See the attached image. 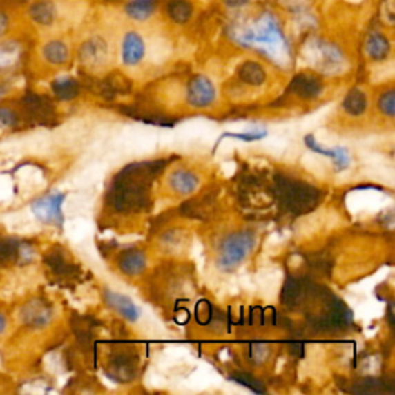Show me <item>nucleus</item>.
I'll use <instances>...</instances> for the list:
<instances>
[{
  "label": "nucleus",
  "mask_w": 395,
  "mask_h": 395,
  "mask_svg": "<svg viewBox=\"0 0 395 395\" xmlns=\"http://www.w3.org/2000/svg\"><path fill=\"white\" fill-rule=\"evenodd\" d=\"M167 161L131 164L111 182L108 204L119 213H135L148 207L150 186Z\"/></svg>",
  "instance_id": "nucleus-1"
},
{
  "label": "nucleus",
  "mask_w": 395,
  "mask_h": 395,
  "mask_svg": "<svg viewBox=\"0 0 395 395\" xmlns=\"http://www.w3.org/2000/svg\"><path fill=\"white\" fill-rule=\"evenodd\" d=\"M273 192L281 201V206L292 215L311 212L321 201V192L317 187L285 175L275 176Z\"/></svg>",
  "instance_id": "nucleus-2"
},
{
  "label": "nucleus",
  "mask_w": 395,
  "mask_h": 395,
  "mask_svg": "<svg viewBox=\"0 0 395 395\" xmlns=\"http://www.w3.org/2000/svg\"><path fill=\"white\" fill-rule=\"evenodd\" d=\"M236 39L242 44H258L262 45V47L273 48V51H278V48L285 47L286 44L278 22L269 12H264L252 26L236 30Z\"/></svg>",
  "instance_id": "nucleus-3"
},
{
  "label": "nucleus",
  "mask_w": 395,
  "mask_h": 395,
  "mask_svg": "<svg viewBox=\"0 0 395 395\" xmlns=\"http://www.w3.org/2000/svg\"><path fill=\"white\" fill-rule=\"evenodd\" d=\"M255 246V236L252 232H238L227 236L222 241L218 255V266L222 271H233L238 267L246 256L252 252Z\"/></svg>",
  "instance_id": "nucleus-4"
},
{
  "label": "nucleus",
  "mask_w": 395,
  "mask_h": 395,
  "mask_svg": "<svg viewBox=\"0 0 395 395\" xmlns=\"http://www.w3.org/2000/svg\"><path fill=\"white\" fill-rule=\"evenodd\" d=\"M62 202L64 195L61 193H51L47 196H42L32 202V213L37 216L45 224H57L61 226L64 222L62 215Z\"/></svg>",
  "instance_id": "nucleus-5"
},
{
  "label": "nucleus",
  "mask_w": 395,
  "mask_h": 395,
  "mask_svg": "<svg viewBox=\"0 0 395 395\" xmlns=\"http://www.w3.org/2000/svg\"><path fill=\"white\" fill-rule=\"evenodd\" d=\"M26 116L37 124H47L55 119V108L47 97L36 93H28L22 99Z\"/></svg>",
  "instance_id": "nucleus-6"
},
{
  "label": "nucleus",
  "mask_w": 395,
  "mask_h": 395,
  "mask_svg": "<svg viewBox=\"0 0 395 395\" xmlns=\"http://www.w3.org/2000/svg\"><path fill=\"white\" fill-rule=\"evenodd\" d=\"M311 286L307 281L295 276H289L285 287L281 292V301L287 309H298L301 307L309 298L311 293Z\"/></svg>",
  "instance_id": "nucleus-7"
},
{
  "label": "nucleus",
  "mask_w": 395,
  "mask_h": 395,
  "mask_svg": "<svg viewBox=\"0 0 395 395\" xmlns=\"http://www.w3.org/2000/svg\"><path fill=\"white\" fill-rule=\"evenodd\" d=\"M187 101L193 107H207L215 101L213 84L204 76H195L189 84Z\"/></svg>",
  "instance_id": "nucleus-8"
},
{
  "label": "nucleus",
  "mask_w": 395,
  "mask_h": 395,
  "mask_svg": "<svg viewBox=\"0 0 395 395\" xmlns=\"http://www.w3.org/2000/svg\"><path fill=\"white\" fill-rule=\"evenodd\" d=\"M136 357L128 352H117L110 358V377L116 381H130L136 375Z\"/></svg>",
  "instance_id": "nucleus-9"
},
{
  "label": "nucleus",
  "mask_w": 395,
  "mask_h": 395,
  "mask_svg": "<svg viewBox=\"0 0 395 395\" xmlns=\"http://www.w3.org/2000/svg\"><path fill=\"white\" fill-rule=\"evenodd\" d=\"M146 55V45L142 37L135 31H130L124 36L122 41V61L125 65H136L142 61Z\"/></svg>",
  "instance_id": "nucleus-10"
},
{
  "label": "nucleus",
  "mask_w": 395,
  "mask_h": 395,
  "mask_svg": "<svg viewBox=\"0 0 395 395\" xmlns=\"http://www.w3.org/2000/svg\"><path fill=\"white\" fill-rule=\"evenodd\" d=\"M22 320L25 325L32 327H42L48 325L51 320V309L41 300L31 301L28 306L23 307Z\"/></svg>",
  "instance_id": "nucleus-11"
},
{
  "label": "nucleus",
  "mask_w": 395,
  "mask_h": 395,
  "mask_svg": "<svg viewBox=\"0 0 395 395\" xmlns=\"http://www.w3.org/2000/svg\"><path fill=\"white\" fill-rule=\"evenodd\" d=\"M105 301H107V305L111 309L119 312L125 320L136 321L139 318V309H137L135 302L127 298V296L116 292H105Z\"/></svg>",
  "instance_id": "nucleus-12"
},
{
  "label": "nucleus",
  "mask_w": 395,
  "mask_h": 395,
  "mask_svg": "<svg viewBox=\"0 0 395 395\" xmlns=\"http://www.w3.org/2000/svg\"><path fill=\"white\" fill-rule=\"evenodd\" d=\"M322 85L317 77L312 75H300L291 84V91L302 99H314L321 93Z\"/></svg>",
  "instance_id": "nucleus-13"
},
{
  "label": "nucleus",
  "mask_w": 395,
  "mask_h": 395,
  "mask_svg": "<svg viewBox=\"0 0 395 395\" xmlns=\"http://www.w3.org/2000/svg\"><path fill=\"white\" fill-rule=\"evenodd\" d=\"M117 264L125 275H137L146 267V255L139 249H127L121 253Z\"/></svg>",
  "instance_id": "nucleus-14"
},
{
  "label": "nucleus",
  "mask_w": 395,
  "mask_h": 395,
  "mask_svg": "<svg viewBox=\"0 0 395 395\" xmlns=\"http://www.w3.org/2000/svg\"><path fill=\"white\" fill-rule=\"evenodd\" d=\"M215 206V196L213 195H202L198 200L187 201L181 207V212L184 215L190 216V218H200L204 220L206 216L212 212V209Z\"/></svg>",
  "instance_id": "nucleus-15"
},
{
  "label": "nucleus",
  "mask_w": 395,
  "mask_h": 395,
  "mask_svg": "<svg viewBox=\"0 0 395 395\" xmlns=\"http://www.w3.org/2000/svg\"><path fill=\"white\" fill-rule=\"evenodd\" d=\"M81 57L85 64L88 65H101L107 57V45L102 39H91L85 42L81 50Z\"/></svg>",
  "instance_id": "nucleus-16"
},
{
  "label": "nucleus",
  "mask_w": 395,
  "mask_h": 395,
  "mask_svg": "<svg viewBox=\"0 0 395 395\" xmlns=\"http://www.w3.org/2000/svg\"><path fill=\"white\" fill-rule=\"evenodd\" d=\"M45 262H47L48 267L51 269V272L61 276V278H70V276H75L76 273V266L71 264L70 261H67L62 252L59 250H52L47 256H45Z\"/></svg>",
  "instance_id": "nucleus-17"
},
{
  "label": "nucleus",
  "mask_w": 395,
  "mask_h": 395,
  "mask_svg": "<svg viewBox=\"0 0 395 395\" xmlns=\"http://www.w3.org/2000/svg\"><path fill=\"white\" fill-rule=\"evenodd\" d=\"M306 146L311 150L317 151V153L332 157L335 166H337L338 170H345L349 166V155L345 148H340V147L338 148H325V147H321V146H318L317 142H315L314 136H311V135L306 137Z\"/></svg>",
  "instance_id": "nucleus-18"
},
{
  "label": "nucleus",
  "mask_w": 395,
  "mask_h": 395,
  "mask_svg": "<svg viewBox=\"0 0 395 395\" xmlns=\"http://www.w3.org/2000/svg\"><path fill=\"white\" fill-rule=\"evenodd\" d=\"M19 59H21V45L11 39L8 41L0 39V71L15 67Z\"/></svg>",
  "instance_id": "nucleus-19"
},
{
  "label": "nucleus",
  "mask_w": 395,
  "mask_h": 395,
  "mask_svg": "<svg viewBox=\"0 0 395 395\" xmlns=\"http://www.w3.org/2000/svg\"><path fill=\"white\" fill-rule=\"evenodd\" d=\"M42 56L45 61L52 65H62L68 61L70 50L67 44L62 41H50L44 45Z\"/></svg>",
  "instance_id": "nucleus-20"
},
{
  "label": "nucleus",
  "mask_w": 395,
  "mask_h": 395,
  "mask_svg": "<svg viewBox=\"0 0 395 395\" xmlns=\"http://www.w3.org/2000/svg\"><path fill=\"white\" fill-rule=\"evenodd\" d=\"M389 42H387V39L383 35H380V32H372V35L367 37L366 52L374 61H383V59L389 55Z\"/></svg>",
  "instance_id": "nucleus-21"
},
{
  "label": "nucleus",
  "mask_w": 395,
  "mask_h": 395,
  "mask_svg": "<svg viewBox=\"0 0 395 395\" xmlns=\"http://www.w3.org/2000/svg\"><path fill=\"white\" fill-rule=\"evenodd\" d=\"M198 182H200L198 177L193 173L186 172V170H177V172H175L172 177H170V184H172L173 190L180 195H189L195 192Z\"/></svg>",
  "instance_id": "nucleus-22"
},
{
  "label": "nucleus",
  "mask_w": 395,
  "mask_h": 395,
  "mask_svg": "<svg viewBox=\"0 0 395 395\" xmlns=\"http://www.w3.org/2000/svg\"><path fill=\"white\" fill-rule=\"evenodd\" d=\"M156 8V0H131L128 5L125 6L127 15L137 22H144L153 15Z\"/></svg>",
  "instance_id": "nucleus-23"
},
{
  "label": "nucleus",
  "mask_w": 395,
  "mask_h": 395,
  "mask_svg": "<svg viewBox=\"0 0 395 395\" xmlns=\"http://www.w3.org/2000/svg\"><path fill=\"white\" fill-rule=\"evenodd\" d=\"M366 107H367V101H366L365 93L361 90H352L351 93L345 97L343 108L347 115H352V116L363 115Z\"/></svg>",
  "instance_id": "nucleus-24"
},
{
  "label": "nucleus",
  "mask_w": 395,
  "mask_h": 395,
  "mask_svg": "<svg viewBox=\"0 0 395 395\" xmlns=\"http://www.w3.org/2000/svg\"><path fill=\"white\" fill-rule=\"evenodd\" d=\"M52 93H55L57 99H61V101H71V99H75L79 93V85L75 79H57V81L52 84Z\"/></svg>",
  "instance_id": "nucleus-25"
},
{
  "label": "nucleus",
  "mask_w": 395,
  "mask_h": 395,
  "mask_svg": "<svg viewBox=\"0 0 395 395\" xmlns=\"http://www.w3.org/2000/svg\"><path fill=\"white\" fill-rule=\"evenodd\" d=\"M17 5V0H0V39H5L11 31L12 11Z\"/></svg>",
  "instance_id": "nucleus-26"
},
{
  "label": "nucleus",
  "mask_w": 395,
  "mask_h": 395,
  "mask_svg": "<svg viewBox=\"0 0 395 395\" xmlns=\"http://www.w3.org/2000/svg\"><path fill=\"white\" fill-rule=\"evenodd\" d=\"M240 77L249 85H261L266 81V73L260 64L246 62L240 68Z\"/></svg>",
  "instance_id": "nucleus-27"
},
{
  "label": "nucleus",
  "mask_w": 395,
  "mask_h": 395,
  "mask_svg": "<svg viewBox=\"0 0 395 395\" xmlns=\"http://www.w3.org/2000/svg\"><path fill=\"white\" fill-rule=\"evenodd\" d=\"M168 15L175 22H187L190 16H192V5L186 2V0H173L168 6Z\"/></svg>",
  "instance_id": "nucleus-28"
},
{
  "label": "nucleus",
  "mask_w": 395,
  "mask_h": 395,
  "mask_svg": "<svg viewBox=\"0 0 395 395\" xmlns=\"http://www.w3.org/2000/svg\"><path fill=\"white\" fill-rule=\"evenodd\" d=\"M19 250H21V247H19V244L15 241L11 240L0 241V264H6V262L16 260Z\"/></svg>",
  "instance_id": "nucleus-29"
},
{
  "label": "nucleus",
  "mask_w": 395,
  "mask_h": 395,
  "mask_svg": "<svg viewBox=\"0 0 395 395\" xmlns=\"http://www.w3.org/2000/svg\"><path fill=\"white\" fill-rule=\"evenodd\" d=\"M383 391H385V383L381 380L375 378L361 380L360 383H355V387L352 389V392H360V394H375Z\"/></svg>",
  "instance_id": "nucleus-30"
},
{
  "label": "nucleus",
  "mask_w": 395,
  "mask_h": 395,
  "mask_svg": "<svg viewBox=\"0 0 395 395\" xmlns=\"http://www.w3.org/2000/svg\"><path fill=\"white\" fill-rule=\"evenodd\" d=\"M230 380H233L236 381V383H240L242 386H246L249 387V389H252L253 392H266L264 387H262V385L260 383L258 380H256L255 377H252L250 374H244V372H236L233 374L232 377H230Z\"/></svg>",
  "instance_id": "nucleus-31"
},
{
  "label": "nucleus",
  "mask_w": 395,
  "mask_h": 395,
  "mask_svg": "<svg viewBox=\"0 0 395 395\" xmlns=\"http://www.w3.org/2000/svg\"><path fill=\"white\" fill-rule=\"evenodd\" d=\"M378 107H380L381 111H383L385 115L394 116V111H395V96H394V91H392V90L386 91V93L381 95L380 101H378Z\"/></svg>",
  "instance_id": "nucleus-32"
},
{
  "label": "nucleus",
  "mask_w": 395,
  "mask_h": 395,
  "mask_svg": "<svg viewBox=\"0 0 395 395\" xmlns=\"http://www.w3.org/2000/svg\"><path fill=\"white\" fill-rule=\"evenodd\" d=\"M17 124V115L10 108L0 107V127H15Z\"/></svg>",
  "instance_id": "nucleus-33"
},
{
  "label": "nucleus",
  "mask_w": 395,
  "mask_h": 395,
  "mask_svg": "<svg viewBox=\"0 0 395 395\" xmlns=\"http://www.w3.org/2000/svg\"><path fill=\"white\" fill-rule=\"evenodd\" d=\"M381 17L387 23L394 22V0H383V3H381Z\"/></svg>",
  "instance_id": "nucleus-34"
},
{
  "label": "nucleus",
  "mask_w": 395,
  "mask_h": 395,
  "mask_svg": "<svg viewBox=\"0 0 395 395\" xmlns=\"http://www.w3.org/2000/svg\"><path fill=\"white\" fill-rule=\"evenodd\" d=\"M5 329H6V318H5V315L0 312V334H3Z\"/></svg>",
  "instance_id": "nucleus-35"
},
{
  "label": "nucleus",
  "mask_w": 395,
  "mask_h": 395,
  "mask_svg": "<svg viewBox=\"0 0 395 395\" xmlns=\"http://www.w3.org/2000/svg\"><path fill=\"white\" fill-rule=\"evenodd\" d=\"M286 2L289 3V5H292L293 8H296V6H300L301 3H305V2H307V0H286Z\"/></svg>",
  "instance_id": "nucleus-36"
},
{
  "label": "nucleus",
  "mask_w": 395,
  "mask_h": 395,
  "mask_svg": "<svg viewBox=\"0 0 395 395\" xmlns=\"http://www.w3.org/2000/svg\"><path fill=\"white\" fill-rule=\"evenodd\" d=\"M226 2L229 3V5H233V6H240V5H242V3H246L247 0H226Z\"/></svg>",
  "instance_id": "nucleus-37"
}]
</instances>
